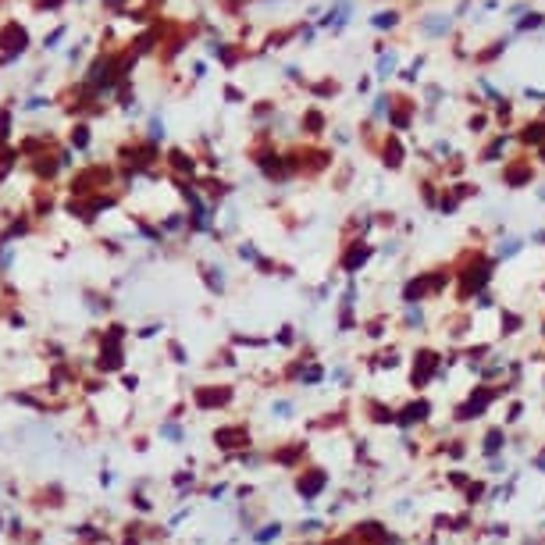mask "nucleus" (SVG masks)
<instances>
[{
    "mask_svg": "<svg viewBox=\"0 0 545 545\" xmlns=\"http://www.w3.org/2000/svg\"><path fill=\"white\" fill-rule=\"evenodd\" d=\"M161 435H168V439H178V427H175V424H164V427H161Z\"/></svg>",
    "mask_w": 545,
    "mask_h": 545,
    "instance_id": "1",
    "label": "nucleus"
}]
</instances>
